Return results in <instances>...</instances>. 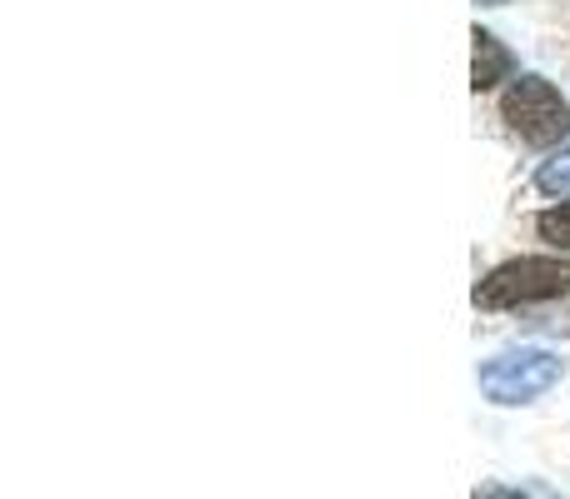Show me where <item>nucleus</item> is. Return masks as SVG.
<instances>
[{"mask_svg": "<svg viewBox=\"0 0 570 499\" xmlns=\"http://www.w3.org/2000/svg\"><path fill=\"white\" fill-rule=\"evenodd\" d=\"M561 295H570V260H546V255L505 260L475 285L481 310H515V305H541Z\"/></svg>", "mask_w": 570, "mask_h": 499, "instance_id": "1", "label": "nucleus"}, {"mask_svg": "<svg viewBox=\"0 0 570 499\" xmlns=\"http://www.w3.org/2000/svg\"><path fill=\"white\" fill-rule=\"evenodd\" d=\"M501 120L511 126V136H521L525 146H535V150L561 146L570 136V106L561 100V90L541 76H521L511 90H505Z\"/></svg>", "mask_w": 570, "mask_h": 499, "instance_id": "2", "label": "nucleus"}, {"mask_svg": "<svg viewBox=\"0 0 570 499\" xmlns=\"http://www.w3.org/2000/svg\"><path fill=\"white\" fill-rule=\"evenodd\" d=\"M561 355L551 350H505L481 365V390L491 405H531L561 380Z\"/></svg>", "mask_w": 570, "mask_h": 499, "instance_id": "3", "label": "nucleus"}, {"mask_svg": "<svg viewBox=\"0 0 570 499\" xmlns=\"http://www.w3.org/2000/svg\"><path fill=\"white\" fill-rule=\"evenodd\" d=\"M475 60H471V86H475V96H481V90H491V86H501L505 76H511V50L501 46V40L491 36V30H481L475 26Z\"/></svg>", "mask_w": 570, "mask_h": 499, "instance_id": "4", "label": "nucleus"}, {"mask_svg": "<svg viewBox=\"0 0 570 499\" xmlns=\"http://www.w3.org/2000/svg\"><path fill=\"white\" fill-rule=\"evenodd\" d=\"M535 190H546V196H570V146L556 150V156L535 170Z\"/></svg>", "mask_w": 570, "mask_h": 499, "instance_id": "5", "label": "nucleus"}, {"mask_svg": "<svg viewBox=\"0 0 570 499\" xmlns=\"http://www.w3.org/2000/svg\"><path fill=\"white\" fill-rule=\"evenodd\" d=\"M535 230H541V240L570 250V200L566 206H556V210H541V216H535Z\"/></svg>", "mask_w": 570, "mask_h": 499, "instance_id": "6", "label": "nucleus"}, {"mask_svg": "<svg viewBox=\"0 0 570 499\" xmlns=\"http://www.w3.org/2000/svg\"><path fill=\"white\" fill-rule=\"evenodd\" d=\"M475 499H535L531 490H511V485H481Z\"/></svg>", "mask_w": 570, "mask_h": 499, "instance_id": "7", "label": "nucleus"}, {"mask_svg": "<svg viewBox=\"0 0 570 499\" xmlns=\"http://www.w3.org/2000/svg\"><path fill=\"white\" fill-rule=\"evenodd\" d=\"M475 6H505V0H475Z\"/></svg>", "mask_w": 570, "mask_h": 499, "instance_id": "8", "label": "nucleus"}]
</instances>
